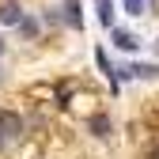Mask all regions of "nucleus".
Instances as JSON below:
<instances>
[{"label":"nucleus","instance_id":"1","mask_svg":"<svg viewBox=\"0 0 159 159\" xmlns=\"http://www.w3.org/2000/svg\"><path fill=\"white\" fill-rule=\"evenodd\" d=\"M0 136H4V140H19V136H23V117H19V110H0Z\"/></svg>","mask_w":159,"mask_h":159},{"label":"nucleus","instance_id":"2","mask_svg":"<svg viewBox=\"0 0 159 159\" xmlns=\"http://www.w3.org/2000/svg\"><path fill=\"white\" fill-rule=\"evenodd\" d=\"M114 76H133V80H155L159 76V65H148V61H133V65H125V68H114Z\"/></svg>","mask_w":159,"mask_h":159},{"label":"nucleus","instance_id":"3","mask_svg":"<svg viewBox=\"0 0 159 159\" xmlns=\"http://www.w3.org/2000/svg\"><path fill=\"white\" fill-rule=\"evenodd\" d=\"M110 42L121 49V53H136V49H140V38H136L133 30H121V27H114V30H110Z\"/></svg>","mask_w":159,"mask_h":159},{"label":"nucleus","instance_id":"4","mask_svg":"<svg viewBox=\"0 0 159 159\" xmlns=\"http://www.w3.org/2000/svg\"><path fill=\"white\" fill-rule=\"evenodd\" d=\"M19 23H23V8L15 0H4L0 4V27H19Z\"/></svg>","mask_w":159,"mask_h":159},{"label":"nucleus","instance_id":"5","mask_svg":"<svg viewBox=\"0 0 159 159\" xmlns=\"http://www.w3.org/2000/svg\"><path fill=\"white\" fill-rule=\"evenodd\" d=\"M65 23H68L72 30H80V27H84V11H80V0H65Z\"/></svg>","mask_w":159,"mask_h":159},{"label":"nucleus","instance_id":"6","mask_svg":"<svg viewBox=\"0 0 159 159\" xmlns=\"http://www.w3.org/2000/svg\"><path fill=\"white\" fill-rule=\"evenodd\" d=\"M87 129H91V136H110V117L106 114H95L87 121Z\"/></svg>","mask_w":159,"mask_h":159},{"label":"nucleus","instance_id":"7","mask_svg":"<svg viewBox=\"0 0 159 159\" xmlns=\"http://www.w3.org/2000/svg\"><path fill=\"white\" fill-rule=\"evenodd\" d=\"M98 23L114 30V0H98Z\"/></svg>","mask_w":159,"mask_h":159},{"label":"nucleus","instance_id":"8","mask_svg":"<svg viewBox=\"0 0 159 159\" xmlns=\"http://www.w3.org/2000/svg\"><path fill=\"white\" fill-rule=\"evenodd\" d=\"M19 34H23V38H34V34H38V19L23 15V23H19Z\"/></svg>","mask_w":159,"mask_h":159},{"label":"nucleus","instance_id":"9","mask_svg":"<svg viewBox=\"0 0 159 159\" xmlns=\"http://www.w3.org/2000/svg\"><path fill=\"white\" fill-rule=\"evenodd\" d=\"M121 8H125L129 15H144V8H148V0H121Z\"/></svg>","mask_w":159,"mask_h":159},{"label":"nucleus","instance_id":"10","mask_svg":"<svg viewBox=\"0 0 159 159\" xmlns=\"http://www.w3.org/2000/svg\"><path fill=\"white\" fill-rule=\"evenodd\" d=\"M148 159H159V148H152V152H148Z\"/></svg>","mask_w":159,"mask_h":159},{"label":"nucleus","instance_id":"11","mask_svg":"<svg viewBox=\"0 0 159 159\" xmlns=\"http://www.w3.org/2000/svg\"><path fill=\"white\" fill-rule=\"evenodd\" d=\"M0 57H4V38H0Z\"/></svg>","mask_w":159,"mask_h":159},{"label":"nucleus","instance_id":"12","mask_svg":"<svg viewBox=\"0 0 159 159\" xmlns=\"http://www.w3.org/2000/svg\"><path fill=\"white\" fill-rule=\"evenodd\" d=\"M0 148H4V136H0Z\"/></svg>","mask_w":159,"mask_h":159}]
</instances>
